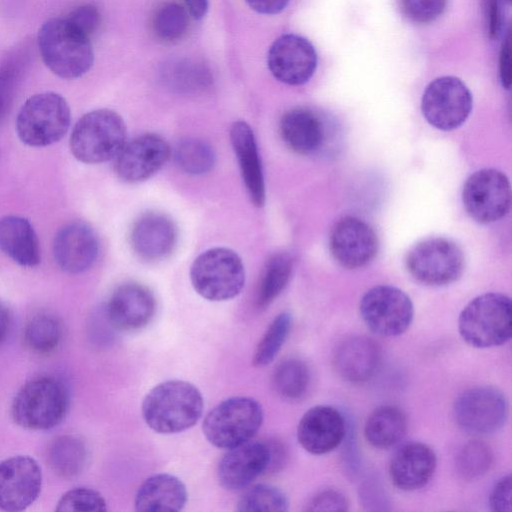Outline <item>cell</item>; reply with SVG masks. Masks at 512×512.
<instances>
[{"label": "cell", "mask_w": 512, "mask_h": 512, "mask_svg": "<svg viewBox=\"0 0 512 512\" xmlns=\"http://www.w3.org/2000/svg\"><path fill=\"white\" fill-rule=\"evenodd\" d=\"M407 419L404 412L392 405L376 408L364 425V437L377 449H388L396 445L405 435Z\"/></svg>", "instance_id": "cell-29"}, {"label": "cell", "mask_w": 512, "mask_h": 512, "mask_svg": "<svg viewBox=\"0 0 512 512\" xmlns=\"http://www.w3.org/2000/svg\"><path fill=\"white\" fill-rule=\"evenodd\" d=\"M71 113L67 101L55 92L38 93L21 107L16 132L31 147H45L58 142L68 131Z\"/></svg>", "instance_id": "cell-8"}, {"label": "cell", "mask_w": 512, "mask_h": 512, "mask_svg": "<svg viewBox=\"0 0 512 512\" xmlns=\"http://www.w3.org/2000/svg\"><path fill=\"white\" fill-rule=\"evenodd\" d=\"M346 423L336 408L317 405L307 410L299 421L297 439L309 453L322 455L336 449L344 440Z\"/></svg>", "instance_id": "cell-20"}, {"label": "cell", "mask_w": 512, "mask_h": 512, "mask_svg": "<svg viewBox=\"0 0 512 512\" xmlns=\"http://www.w3.org/2000/svg\"><path fill=\"white\" fill-rule=\"evenodd\" d=\"M187 499L186 486L178 477L159 473L140 485L134 504L139 512H174L182 510Z\"/></svg>", "instance_id": "cell-26"}, {"label": "cell", "mask_w": 512, "mask_h": 512, "mask_svg": "<svg viewBox=\"0 0 512 512\" xmlns=\"http://www.w3.org/2000/svg\"><path fill=\"white\" fill-rule=\"evenodd\" d=\"M289 509L286 494L268 484H258L249 488L239 499L236 510L239 512H285Z\"/></svg>", "instance_id": "cell-38"}, {"label": "cell", "mask_w": 512, "mask_h": 512, "mask_svg": "<svg viewBox=\"0 0 512 512\" xmlns=\"http://www.w3.org/2000/svg\"><path fill=\"white\" fill-rule=\"evenodd\" d=\"M0 250L17 264L34 267L40 262V247L31 223L23 217L0 218Z\"/></svg>", "instance_id": "cell-28"}, {"label": "cell", "mask_w": 512, "mask_h": 512, "mask_svg": "<svg viewBox=\"0 0 512 512\" xmlns=\"http://www.w3.org/2000/svg\"><path fill=\"white\" fill-rule=\"evenodd\" d=\"M272 383L276 393L286 400H298L307 392L310 371L305 362L290 358L280 362L274 369Z\"/></svg>", "instance_id": "cell-33"}, {"label": "cell", "mask_w": 512, "mask_h": 512, "mask_svg": "<svg viewBox=\"0 0 512 512\" xmlns=\"http://www.w3.org/2000/svg\"><path fill=\"white\" fill-rule=\"evenodd\" d=\"M378 246L373 228L356 217L341 219L331 231V253L340 265L348 269L368 264L377 254Z\"/></svg>", "instance_id": "cell-18"}, {"label": "cell", "mask_w": 512, "mask_h": 512, "mask_svg": "<svg viewBox=\"0 0 512 512\" xmlns=\"http://www.w3.org/2000/svg\"><path fill=\"white\" fill-rule=\"evenodd\" d=\"M42 488V471L28 455H16L0 462V509L19 512L38 498Z\"/></svg>", "instance_id": "cell-14"}, {"label": "cell", "mask_w": 512, "mask_h": 512, "mask_svg": "<svg viewBox=\"0 0 512 512\" xmlns=\"http://www.w3.org/2000/svg\"><path fill=\"white\" fill-rule=\"evenodd\" d=\"M359 311L369 330L384 337L403 334L410 327L414 316L409 296L390 285L369 289L360 300Z\"/></svg>", "instance_id": "cell-9"}, {"label": "cell", "mask_w": 512, "mask_h": 512, "mask_svg": "<svg viewBox=\"0 0 512 512\" xmlns=\"http://www.w3.org/2000/svg\"><path fill=\"white\" fill-rule=\"evenodd\" d=\"M263 417V408L257 400L234 396L208 412L202 430L213 446L227 450L251 440L261 427Z\"/></svg>", "instance_id": "cell-6"}, {"label": "cell", "mask_w": 512, "mask_h": 512, "mask_svg": "<svg viewBox=\"0 0 512 512\" xmlns=\"http://www.w3.org/2000/svg\"><path fill=\"white\" fill-rule=\"evenodd\" d=\"M487 31L490 38H497L501 30V10L498 0H487L486 5Z\"/></svg>", "instance_id": "cell-46"}, {"label": "cell", "mask_w": 512, "mask_h": 512, "mask_svg": "<svg viewBox=\"0 0 512 512\" xmlns=\"http://www.w3.org/2000/svg\"><path fill=\"white\" fill-rule=\"evenodd\" d=\"M176 243V226L164 214H143L132 225L130 244L140 259L148 262L163 260L173 252Z\"/></svg>", "instance_id": "cell-22"}, {"label": "cell", "mask_w": 512, "mask_h": 512, "mask_svg": "<svg viewBox=\"0 0 512 512\" xmlns=\"http://www.w3.org/2000/svg\"><path fill=\"white\" fill-rule=\"evenodd\" d=\"M190 280L201 297L209 301H226L236 297L243 289L245 268L235 251L214 247L194 260Z\"/></svg>", "instance_id": "cell-7"}, {"label": "cell", "mask_w": 512, "mask_h": 512, "mask_svg": "<svg viewBox=\"0 0 512 512\" xmlns=\"http://www.w3.org/2000/svg\"><path fill=\"white\" fill-rule=\"evenodd\" d=\"M38 47L46 66L63 79L81 77L93 64L90 38L78 32L65 18H52L41 26Z\"/></svg>", "instance_id": "cell-2"}, {"label": "cell", "mask_w": 512, "mask_h": 512, "mask_svg": "<svg viewBox=\"0 0 512 512\" xmlns=\"http://www.w3.org/2000/svg\"><path fill=\"white\" fill-rule=\"evenodd\" d=\"M267 62L277 80L295 86L306 83L313 76L317 68V54L306 38L285 34L271 45Z\"/></svg>", "instance_id": "cell-16"}, {"label": "cell", "mask_w": 512, "mask_h": 512, "mask_svg": "<svg viewBox=\"0 0 512 512\" xmlns=\"http://www.w3.org/2000/svg\"><path fill=\"white\" fill-rule=\"evenodd\" d=\"M248 5L262 14H277L284 10L289 0H246Z\"/></svg>", "instance_id": "cell-47"}, {"label": "cell", "mask_w": 512, "mask_h": 512, "mask_svg": "<svg viewBox=\"0 0 512 512\" xmlns=\"http://www.w3.org/2000/svg\"><path fill=\"white\" fill-rule=\"evenodd\" d=\"M437 465L436 454L427 444L410 442L401 446L389 463V477L403 491L423 488L432 478Z\"/></svg>", "instance_id": "cell-23"}, {"label": "cell", "mask_w": 512, "mask_h": 512, "mask_svg": "<svg viewBox=\"0 0 512 512\" xmlns=\"http://www.w3.org/2000/svg\"><path fill=\"white\" fill-rule=\"evenodd\" d=\"M493 462L490 447L479 440L466 443L456 456L458 474L467 481L477 480L484 476Z\"/></svg>", "instance_id": "cell-39"}, {"label": "cell", "mask_w": 512, "mask_h": 512, "mask_svg": "<svg viewBox=\"0 0 512 512\" xmlns=\"http://www.w3.org/2000/svg\"><path fill=\"white\" fill-rule=\"evenodd\" d=\"M230 141L249 198L254 206L262 207L265 202V183L253 130L246 122L237 121L231 126Z\"/></svg>", "instance_id": "cell-25"}, {"label": "cell", "mask_w": 512, "mask_h": 512, "mask_svg": "<svg viewBox=\"0 0 512 512\" xmlns=\"http://www.w3.org/2000/svg\"><path fill=\"white\" fill-rule=\"evenodd\" d=\"M349 509L347 497L335 489L321 490L312 496L304 508L305 511L343 512Z\"/></svg>", "instance_id": "cell-43"}, {"label": "cell", "mask_w": 512, "mask_h": 512, "mask_svg": "<svg viewBox=\"0 0 512 512\" xmlns=\"http://www.w3.org/2000/svg\"><path fill=\"white\" fill-rule=\"evenodd\" d=\"M127 141L122 117L109 109L84 114L74 125L70 136L73 156L86 164L114 159Z\"/></svg>", "instance_id": "cell-4"}, {"label": "cell", "mask_w": 512, "mask_h": 512, "mask_svg": "<svg viewBox=\"0 0 512 512\" xmlns=\"http://www.w3.org/2000/svg\"><path fill=\"white\" fill-rule=\"evenodd\" d=\"M509 406L506 396L493 386H476L455 400L453 415L457 425L473 435H487L506 423Z\"/></svg>", "instance_id": "cell-10"}, {"label": "cell", "mask_w": 512, "mask_h": 512, "mask_svg": "<svg viewBox=\"0 0 512 512\" xmlns=\"http://www.w3.org/2000/svg\"><path fill=\"white\" fill-rule=\"evenodd\" d=\"M28 62L29 54L22 47L11 51L0 61V123L12 107Z\"/></svg>", "instance_id": "cell-34"}, {"label": "cell", "mask_w": 512, "mask_h": 512, "mask_svg": "<svg viewBox=\"0 0 512 512\" xmlns=\"http://www.w3.org/2000/svg\"><path fill=\"white\" fill-rule=\"evenodd\" d=\"M291 326L292 316L289 312H282L273 319L255 349L254 366L264 367L274 360L288 338Z\"/></svg>", "instance_id": "cell-37"}, {"label": "cell", "mask_w": 512, "mask_h": 512, "mask_svg": "<svg viewBox=\"0 0 512 512\" xmlns=\"http://www.w3.org/2000/svg\"><path fill=\"white\" fill-rule=\"evenodd\" d=\"M204 407L201 392L184 380H168L153 387L144 397V421L160 434H175L194 426Z\"/></svg>", "instance_id": "cell-1"}, {"label": "cell", "mask_w": 512, "mask_h": 512, "mask_svg": "<svg viewBox=\"0 0 512 512\" xmlns=\"http://www.w3.org/2000/svg\"><path fill=\"white\" fill-rule=\"evenodd\" d=\"M61 321L53 314L34 315L24 329V343L29 350L37 354L54 351L62 339Z\"/></svg>", "instance_id": "cell-32"}, {"label": "cell", "mask_w": 512, "mask_h": 512, "mask_svg": "<svg viewBox=\"0 0 512 512\" xmlns=\"http://www.w3.org/2000/svg\"><path fill=\"white\" fill-rule=\"evenodd\" d=\"M511 488L510 475L503 476L495 483L489 496V505L492 511H511Z\"/></svg>", "instance_id": "cell-44"}, {"label": "cell", "mask_w": 512, "mask_h": 512, "mask_svg": "<svg viewBox=\"0 0 512 512\" xmlns=\"http://www.w3.org/2000/svg\"><path fill=\"white\" fill-rule=\"evenodd\" d=\"M462 201L467 213L480 223L502 218L510 208L511 189L508 178L492 168L473 173L465 182Z\"/></svg>", "instance_id": "cell-13"}, {"label": "cell", "mask_w": 512, "mask_h": 512, "mask_svg": "<svg viewBox=\"0 0 512 512\" xmlns=\"http://www.w3.org/2000/svg\"><path fill=\"white\" fill-rule=\"evenodd\" d=\"M280 134L290 149L302 155L318 151L325 138L321 119L307 108H294L286 112L280 121Z\"/></svg>", "instance_id": "cell-27"}, {"label": "cell", "mask_w": 512, "mask_h": 512, "mask_svg": "<svg viewBox=\"0 0 512 512\" xmlns=\"http://www.w3.org/2000/svg\"><path fill=\"white\" fill-rule=\"evenodd\" d=\"M10 328V314L5 305L0 303V344L5 340Z\"/></svg>", "instance_id": "cell-49"}, {"label": "cell", "mask_w": 512, "mask_h": 512, "mask_svg": "<svg viewBox=\"0 0 512 512\" xmlns=\"http://www.w3.org/2000/svg\"><path fill=\"white\" fill-rule=\"evenodd\" d=\"M64 18L73 28L88 38L100 25V13L97 7L90 3L76 6Z\"/></svg>", "instance_id": "cell-42"}, {"label": "cell", "mask_w": 512, "mask_h": 512, "mask_svg": "<svg viewBox=\"0 0 512 512\" xmlns=\"http://www.w3.org/2000/svg\"><path fill=\"white\" fill-rule=\"evenodd\" d=\"M171 149L161 136L143 134L126 141L114 158L117 176L128 183L145 181L155 175L169 160Z\"/></svg>", "instance_id": "cell-15"}, {"label": "cell", "mask_w": 512, "mask_h": 512, "mask_svg": "<svg viewBox=\"0 0 512 512\" xmlns=\"http://www.w3.org/2000/svg\"><path fill=\"white\" fill-rule=\"evenodd\" d=\"M381 363V349L370 337L350 336L338 344L333 367L343 380L363 383L372 378Z\"/></svg>", "instance_id": "cell-24"}, {"label": "cell", "mask_w": 512, "mask_h": 512, "mask_svg": "<svg viewBox=\"0 0 512 512\" xmlns=\"http://www.w3.org/2000/svg\"><path fill=\"white\" fill-rule=\"evenodd\" d=\"M176 165L190 175L208 173L215 164V153L205 141L197 138L181 140L173 149Z\"/></svg>", "instance_id": "cell-35"}, {"label": "cell", "mask_w": 512, "mask_h": 512, "mask_svg": "<svg viewBox=\"0 0 512 512\" xmlns=\"http://www.w3.org/2000/svg\"><path fill=\"white\" fill-rule=\"evenodd\" d=\"M189 16L187 10L175 2L160 5L152 18V28L156 37L164 42L181 39L187 32Z\"/></svg>", "instance_id": "cell-36"}, {"label": "cell", "mask_w": 512, "mask_h": 512, "mask_svg": "<svg viewBox=\"0 0 512 512\" xmlns=\"http://www.w3.org/2000/svg\"><path fill=\"white\" fill-rule=\"evenodd\" d=\"M98 238L85 222L74 221L63 226L55 235L53 255L57 265L69 274L87 271L97 259Z\"/></svg>", "instance_id": "cell-21"}, {"label": "cell", "mask_w": 512, "mask_h": 512, "mask_svg": "<svg viewBox=\"0 0 512 512\" xmlns=\"http://www.w3.org/2000/svg\"><path fill=\"white\" fill-rule=\"evenodd\" d=\"M155 311L153 293L146 286L135 282L118 286L104 307V314L110 325L128 332L147 326Z\"/></svg>", "instance_id": "cell-19"}, {"label": "cell", "mask_w": 512, "mask_h": 512, "mask_svg": "<svg viewBox=\"0 0 512 512\" xmlns=\"http://www.w3.org/2000/svg\"><path fill=\"white\" fill-rule=\"evenodd\" d=\"M446 0H400L403 14L412 22L426 24L437 19L444 11Z\"/></svg>", "instance_id": "cell-41"}, {"label": "cell", "mask_w": 512, "mask_h": 512, "mask_svg": "<svg viewBox=\"0 0 512 512\" xmlns=\"http://www.w3.org/2000/svg\"><path fill=\"white\" fill-rule=\"evenodd\" d=\"M227 450L217 468L219 483L227 490L244 489L265 471L270 470L269 443L249 440Z\"/></svg>", "instance_id": "cell-17"}, {"label": "cell", "mask_w": 512, "mask_h": 512, "mask_svg": "<svg viewBox=\"0 0 512 512\" xmlns=\"http://www.w3.org/2000/svg\"><path fill=\"white\" fill-rule=\"evenodd\" d=\"M107 509V502L102 494L87 487L67 491L58 500L55 508L58 512H102Z\"/></svg>", "instance_id": "cell-40"}, {"label": "cell", "mask_w": 512, "mask_h": 512, "mask_svg": "<svg viewBox=\"0 0 512 512\" xmlns=\"http://www.w3.org/2000/svg\"><path fill=\"white\" fill-rule=\"evenodd\" d=\"M186 4L190 14L196 18L201 19L205 16L208 10V0H183Z\"/></svg>", "instance_id": "cell-48"}, {"label": "cell", "mask_w": 512, "mask_h": 512, "mask_svg": "<svg viewBox=\"0 0 512 512\" xmlns=\"http://www.w3.org/2000/svg\"><path fill=\"white\" fill-rule=\"evenodd\" d=\"M292 272V259L286 253H277L267 261L256 295L259 309L267 308L284 290Z\"/></svg>", "instance_id": "cell-31"}, {"label": "cell", "mask_w": 512, "mask_h": 512, "mask_svg": "<svg viewBox=\"0 0 512 512\" xmlns=\"http://www.w3.org/2000/svg\"><path fill=\"white\" fill-rule=\"evenodd\" d=\"M499 75L502 86L510 89L511 86V46L510 39L507 37L501 46L499 57Z\"/></svg>", "instance_id": "cell-45"}, {"label": "cell", "mask_w": 512, "mask_h": 512, "mask_svg": "<svg viewBox=\"0 0 512 512\" xmlns=\"http://www.w3.org/2000/svg\"><path fill=\"white\" fill-rule=\"evenodd\" d=\"M406 266L417 281L430 286H442L460 277L464 256L454 242L445 238H429L411 248Z\"/></svg>", "instance_id": "cell-11"}, {"label": "cell", "mask_w": 512, "mask_h": 512, "mask_svg": "<svg viewBox=\"0 0 512 512\" xmlns=\"http://www.w3.org/2000/svg\"><path fill=\"white\" fill-rule=\"evenodd\" d=\"M69 407V395L57 378L41 376L25 383L11 404L14 422L28 430H47L57 426Z\"/></svg>", "instance_id": "cell-3"}, {"label": "cell", "mask_w": 512, "mask_h": 512, "mask_svg": "<svg viewBox=\"0 0 512 512\" xmlns=\"http://www.w3.org/2000/svg\"><path fill=\"white\" fill-rule=\"evenodd\" d=\"M461 338L475 348L500 346L511 338V300L501 293H486L470 301L458 318Z\"/></svg>", "instance_id": "cell-5"}, {"label": "cell", "mask_w": 512, "mask_h": 512, "mask_svg": "<svg viewBox=\"0 0 512 512\" xmlns=\"http://www.w3.org/2000/svg\"><path fill=\"white\" fill-rule=\"evenodd\" d=\"M472 109V95L457 77L442 76L431 81L422 95L421 111L437 129L453 130L462 125Z\"/></svg>", "instance_id": "cell-12"}, {"label": "cell", "mask_w": 512, "mask_h": 512, "mask_svg": "<svg viewBox=\"0 0 512 512\" xmlns=\"http://www.w3.org/2000/svg\"><path fill=\"white\" fill-rule=\"evenodd\" d=\"M87 459V446L76 435H61L55 438L49 446V465L60 477L73 478L79 475L84 470Z\"/></svg>", "instance_id": "cell-30"}]
</instances>
